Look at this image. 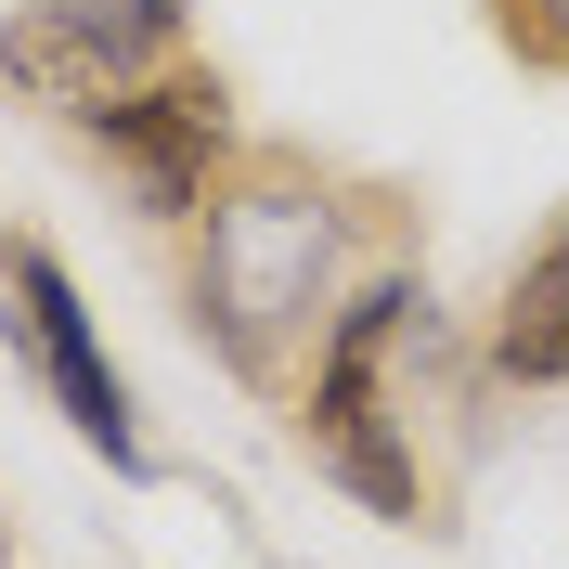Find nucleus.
<instances>
[{
  "label": "nucleus",
  "mask_w": 569,
  "mask_h": 569,
  "mask_svg": "<svg viewBox=\"0 0 569 569\" xmlns=\"http://www.w3.org/2000/svg\"><path fill=\"white\" fill-rule=\"evenodd\" d=\"M0 298H13V350L39 362V389L66 401V427L91 440V453L117 466V479H142V427H130V389H117V362H104V337H91V311H78V284H66V259L39 247V233H0Z\"/></svg>",
  "instance_id": "2"
},
{
  "label": "nucleus",
  "mask_w": 569,
  "mask_h": 569,
  "mask_svg": "<svg viewBox=\"0 0 569 569\" xmlns=\"http://www.w3.org/2000/svg\"><path fill=\"white\" fill-rule=\"evenodd\" d=\"M415 311H427L415 284L350 298V311H337V337H323V376H311V440H323V466H337L362 505H389V518H415V453H401L389 415H376V350H389Z\"/></svg>",
  "instance_id": "3"
},
{
  "label": "nucleus",
  "mask_w": 569,
  "mask_h": 569,
  "mask_svg": "<svg viewBox=\"0 0 569 569\" xmlns=\"http://www.w3.org/2000/svg\"><path fill=\"white\" fill-rule=\"evenodd\" d=\"M220 130H233V104H220V78H156V91H117L104 117H91V142H104L117 169H130V194L156 220H194V194H208V156Z\"/></svg>",
  "instance_id": "4"
},
{
  "label": "nucleus",
  "mask_w": 569,
  "mask_h": 569,
  "mask_svg": "<svg viewBox=\"0 0 569 569\" xmlns=\"http://www.w3.org/2000/svg\"><path fill=\"white\" fill-rule=\"evenodd\" d=\"M492 362H505V376H531V389H557V376H569V233H557L518 284H505Z\"/></svg>",
  "instance_id": "6"
},
{
  "label": "nucleus",
  "mask_w": 569,
  "mask_h": 569,
  "mask_svg": "<svg viewBox=\"0 0 569 569\" xmlns=\"http://www.w3.org/2000/svg\"><path fill=\"white\" fill-rule=\"evenodd\" d=\"M0 78H13L27 104L78 117V130H91V117H104L117 91H130V66H117V52H104L91 27H78L66 0H39V13H13V27H0Z\"/></svg>",
  "instance_id": "5"
},
{
  "label": "nucleus",
  "mask_w": 569,
  "mask_h": 569,
  "mask_svg": "<svg viewBox=\"0 0 569 569\" xmlns=\"http://www.w3.org/2000/svg\"><path fill=\"white\" fill-rule=\"evenodd\" d=\"M66 13H78V27H91V39H104V52H117V66H156V52H169V27H181V0H66Z\"/></svg>",
  "instance_id": "7"
},
{
  "label": "nucleus",
  "mask_w": 569,
  "mask_h": 569,
  "mask_svg": "<svg viewBox=\"0 0 569 569\" xmlns=\"http://www.w3.org/2000/svg\"><path fill=\"white\" fill-rule=\"evenodd\" d=\"M505 27L531 39L543 66H569V0H505Z\"/></svg>",
  "instance_id": "8"
},
{
  "label": "nucleus",
  "mask_w": 569,
  "mask_h": 569,
  "mask_svg": "<svg viewBox=\"0 0 569 569\" xmlns=\"http://www.w3.org/2000/svg\"><path fill=\"white\" fill-rule=\"evenodd\" d=\"M323 272H337V194H323V181H233V194L208 208L194 323H208L247 376H272L284 337H311Z\"/></svg>",
  "instance_id": "1"
}]
</instances>
